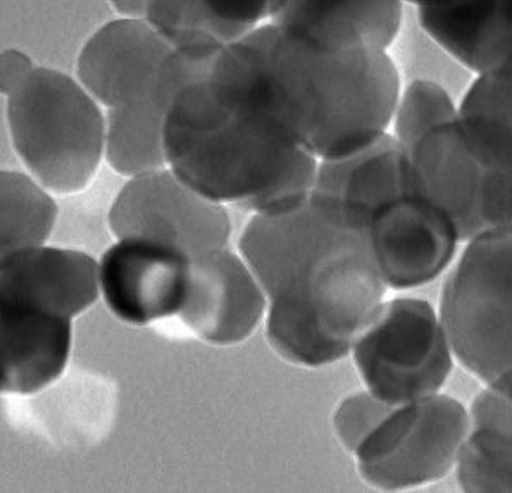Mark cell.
I'll list each match as a JSON object with an SVG mask.
<instances>
[{
  "mask_svg": "<svg viewBox=\"0 0 512 493\" xmlns=\"http://www.w3.org/2000/svg\"><path fill=\"white\" fill-rule=\"evenodd\" d=\"M207 78L226 106L318 161L385 137L402 90L388 52H325L271 21L223 47Z\"/></svg>",
  "mask_w": 512,
  "mask_h": 493,
  "instance_id": "obj_2",
  "label": "cell"
},
{
  "mask_svg": "<svg viewBox=\"0 0 512 493\" xmlns=\"http://www.w3.org/2000/svg\"><path fill=\"white\" fill-rule=\"evenodd\" d=\"M366 235L388 290H413L437 280L461 244L449 218L411 190L373 213Z\"/></svg>",
  "mask_w": 512,
  "mask_h": 493,
  "instance_id": "obj_10",
  "label": "cell"
},
{
  "mask_svg": "<svg viewBox=\"0 0 512 493\" xmlns=\"http://www.w3.org/2000/svg\"><path fill=\"white\" fill-rule=\"evenodd\" d=\"M2 302L75 319L100 297L99 263L83 250L38 245L2 256Z\"/></svg>",
  "mask_w": 512,
  "mask_h": 493,
  "instance_id": "obj_15",
  "label": "cell"
},
{
  "mask_svg": "<svg viewBox=\"0 0 512 493\" xmlns=\"http://www.w3.org/2000/svg\"><path fill=\"white\" fill-rule=\"evenodd\" d=\"M0 90L6 97L19 82H23L26 76L30 75L35 66L32 59L26 56L25 52L16 49H6L2 52L0 59Z\"/></svg>",
  "mask_w": 512,
  "mask_h": 493,
  "instance_id": "obj_27",
  "label": "cell"
},
{
  "mask_svg": "<svg viewBox=\"0 0 512 493\" xmlns=\"http://www.w3.org/2000/svg\"><path fill=\"white\" fill-rule=\"evenodd\" d=\"M116 238H150L195 257L228 247L232 219L226 206L206 199L166 168L128 178L107 214Z\"/></svg>",
  "mask_w": 512,
  "mask_h": 493,
  "instance_id": "obj_8",
  "label": "cell"
},
{
  "mask_svg": "<svg viewBox=\"0 0 512 493\" xmlns=\"http://www.w3.org/2000/svg\"><path fill=\"white\" fill-rule=\"evenodd\" d=\"M469 426L468 407L442 392L394 406L352 454L359 476L385 492L444 480L456 469Z\"/></svg>",
  "mask_w": 512,
  "mask_h": 493,
  "instance_id": "obj_7",
  "label": "cell"
},
{
  "mask_svg": "<svg viewBox=\"0 0 512 493\" xmlns=\"http://www.w3.org/2000/svg\"><path fill=\"white\" fill-rule=\"evenodd\" d=\"M402 2L418 7L419 11V9H452V7L469 6L480 0H402Z\"/></svg>",
  "mask_w": 512,
  "mask_h": 493,
  "instance_id": "obj_29",
  "label": "cell"
},
{
  "mask_svg": "<svg viewBox=\"0 0 512 493\" xmlns=\"http://www.w3.org/2000/svg\"><path fill=\"white\" fill-rule=\"evenodd\" d=\"M119 18L145 19L150 0H109Z\"/></svg>",
  "mask_w": 512,
  "mask_h": 493,
  "instance_id": "obj_28",
  "label": "cell"
},
{
  "mask_svg": "<svg viewBox=\"0 0 512 493\" xmlns=\"http://www.w3.org/2000/svg\"><path fill=\"white\" fill-rule=\"evenodd\" d=\"M402 0H271L269 21L325 52H387L402 26Z\"/></svg>",
  "mask_w": 512,
  "mask_h": 493,
  "instance_id": "obj_14",
  "label": "cell"
},
{
  "mask_svg": "<svg viewBox=\"0 0 512 493\" xmlns=\"http://www.w3.org/2000/svg\"><path fill=\"white\" fill-rule=\"evenodd\" d=\"M223 47L194 45L173 49L147 85L123 106L107 109L106 163L133 178L166 168L164 123L176 95L206 76Z\"/></svg>",
  "mask_w": 512,
  "mask_h": 493,
  "instance_id": "obj_9",
  "label": "cell"
},
{
  "mask_svg": "<svg viewBox=\"0 0 512 493\" xmlns=\"http://www.w3.org/2000/svg\"><path fill=\"white\" fill-rule=\"evenodd\" d=\"M207 76L183 88L171 104L163 133L166 166L197 194L250 216L306 199L318 159L226 106Z\"/></svg>",
  "mask_w": 512,
  "mask_h": 493,
  "instance_id": "obj_3",
  "label": "cell"
},
{
  "mask_svg": "<svg viewBox=\"0 0 512 493\" xmlns=\"http://www.w3.org/2000/svg\"><path fill=\"white\" fill-rule=\"evenodd\" d=\"M268 297L240 252L228 247L192 257L187 295L176 318L216 347L245 342L263 323Z\"/></svg>",
  "mask_w": 512,
  "mask_h": 493,
  "instance_id": "obj_12",
  "label": "cell"
},
{
  "mask_svg": "<svg viewBox=\"0 0 512 493\" xmlns=\"http://www.w3.org/2000/svg\"><path fill=\"white\" fill-rule=\"evenodd\" d=\"M406 150L407 187L449 218L461 244L481 237L485 168L464 144L457 118L433 128Z\"/></svg>",
  "mask_w": 512,
  "mask_h": 493,
  "instance_id": "obj_13",
  "label": "cell"
},
{
  "mask_svg": "<svg viewBox=\"0 0 512 493\" xmlns=\"http://www.w3.org/2000/svg\"><path fill=\"white\" fill-rule=\"evenodd\" d=\"M350 356L364 388L390 406L440 394L456 362L440 313L418 297L385 300Z\"/></svg>",
  "mask_w": 512,
  "mask_h": 493,
  "instance_id": "obj_6",
  "label": "cell"
},
{
  "mask_svg": "<svg viewBox=\"0 0 512 493\" xmlns=\"http://www.w3.org/2000/svg\"><path fill=\"white\" fill-rule=\"evenodd\" d=\"M418 21L440 49L476 76L512 63V0L419 9Z\"/></svg>",
  "mask_w": 512,
  "mask_h": 493,
  "instance_id": "obj_19",
  "label": "cell"
},
{
  "mask_svg": "<svg viewBox=\"0 0 512 493\" xmlns=\"http://www.w3.org/2000/svg\"><path fill=\"white\" fill-rule=\"evenodd\" d=\"M73 319L2 302V394L35 395L68 368Z\"/></svg>",
  "mask_w": 512,
  "mask_h": 493,
  "instance_id": "obj_17",
  "label": "cell"
},
{
  "mask_svg": "<svg viewBox=\"0 0 512 493\" xmlns=\"http://www.w3.org/2000/svg\"><path fill=\"white\" fill-rule=\"evenodd\" d=\"M471 426L456 464L464 492H512V404L483 388L469 407Z\"/></svg>",
  "mask_w": 512,
  "mask_h": 493,
  "instance_id": "obj_20",
  "label": "cell"
},
{
  "mask_svg": "<svg viewBox=\"0 0 512 493\" xmlns=\"http://www.w3.org/2000/svg\"><path fill=\"white\" fill-rule=\"evenodd\" d=\"M2 256L47 244L59 209L56 200L32 175L4 169L0 175Z\"/></svg>",
  "mask_w": 512,
  "mask_h": 493,
  "instance_id": "obj_22",
  "label": "cell"
},
{
  "mask_svg": "<svg viewBox=\"0 0 512 493\" xmlns=\"http://www.w3.org/2000/svg\"><path fill=\"white\" fill-rule=\"evenodd\" d=\"M238 252L268 297L269 347L294 366L323 368L350 356L385 302L366 230L313 192L283 211L250 216Z\"/></svg>",
  "mask_w": 512,
  "mask_h": 493,
  "instance_id": "obj_1",
  "label": "cell"
},
{
  "mask_svg": "<svg viewBox=\"0 0 512 493\" xmlns=\"http://www.w3.org/2000/svg\"><path fill=\"white\" fill-rule=\"evenodd\" d=\"M407 190L406 150L387 133L356 154L319 161L313 194L366 230L373 213Z\"/></svg>",
  "mask_w": 512,
  "mask_h": 493,
  "instance_id": "obj_18",
  "label": "cell"
},
{
  "mask_svg": "<svg viewBox=\"0 0 512 493\" xmlns=\"http://www.w3.org/2000/svg\"><path fill=\"white\" fill-rule=\"evenodd\" d=\"M207 9L232 25L254 30L269 19L271 0H202Z\"/></svg>",
  "mask_w": 512,
  "mask_h": 493,
  "instance_id": "obj_26",
  "label": "cell"
},
{
  "mask_svg": "<svg viewBox=\"0 0 512 493\" xmlns=\"http://www.w3.org/2000/svg\"><path fill=\"white\" fill-rule=\"evenodd\" d=\"M456 118V102L449 92L437 82L418 78L400 90L392 121V135L402 149H409L433 128Z\"/></svg>",
  "mask_w": 512,
  "mask_h": 493,
  "instance_id": "obj_24",
  "label": "cell"
},
{
  "mask_svg": "<svg viewBox=\"0 0 512 493\" xmlns=\"http://www.w3.org/2000/svg\"><path fill=\"white\" fill-rule=\"evenodd\" d=\"M171 50L145 19H113L83 45L76 78L100 106L114 109L147 85Z\"/></svg>",
  "mask_w": 512,
  "mask_h": 493,
  "instance_id": "obj_16",
  "label": "cell"
},
{
  "mask_svg": "<svg viewBox=\"0 0 512 493\" xmlns=\"http://www.w3.org/2000/svg\"><path fill=\"white\" fill-rule=\"evenodd\" d=\"M192 257L150 238H116L99 261L100 297L126 325L147 326L178 316Z\"/></svg>",
  "mask_w": 512,
  "mask_h": 493,
  "instance_id": "obj_11",
  "label": "cell"
},
{
  "mask_svg": "<svg viewBox=\"0 0 512 493\" xmlns=\"http://www.w3.org/2000/svg\"><path fill=\"white\" fill-rule=\"evenodd\" d=\"M145 21L171 49L226 47L252 32L214 16L202 0H150Z\"/></svg>",
  "mask_w": 512,
  "mask_h": 493,
  "instance_id": "obj_23",
  "label": "cell"
},
{
  "mask_svg": "<svg viewBox=\"0 0 512 493\" xmlns=\"http://www.w3.org/2000/svg\"><path fill=\"white\" fill-rule=\"evenodd\" d=\"M464 245L438 313L456 361L494 388L512 376V233Z\"/></svg>",
  "mask_w": 512,
  "mask_h": 493,
  "instance_id": "obj_5",
  "label": "cell"
},
{
  "mask_svg": "<svg viewBox=\"0 0 512 493\" xmlns=\"http://www.w3.org/2000/svg\"><path fill=\"white\" fill-rule=\"evenodd\" d=\"M392 407L371 394L368 388L347 395L333 412V431L338 444L354 454L371 435V431L392 411Z\"/></svg>",
  "mask_w": 512,
  "mask_h": 493,
  "instance_id": "obj_25",
  "label": "cell"
},
{
  "mask_svg": "<svg viewBox=\"0 0 512 493\" xmlns=\"http://www.w3.org/2000/svg\"><path fill=\"white\" fill-rule=\"evenodd\" d=\"M457 126L483 168L512 173V63L476 76L457 106Z\"/></svg>",
  "mask_w": 512,
  "mask_h": 493,
  "instance_id": "obj_21",
  "label": "cell"
},
{
  "mask_svg": "<svg viewBox=\"0 0 512 493\" xmlns=\"http://www.w3.org/2000/svg\"><path fill=\"white\" fill-rule=\"evenodd\" d=\"M6 121L19 161L52 194L82 192L106 159V114L63 71L33 68L6 95Z\"/></svg>",
  "mask_w": 512,
  "mask_h": 493,
  "instance_id": "obj_4",
  "label": "cell"
}]
</instances>
